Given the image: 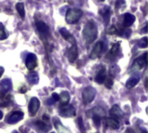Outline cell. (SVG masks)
<instances>
[{"instance_id":"4","label":"cell","mask_w":148,"mask_h":133,"mask_svg":"<svg viewBox=\"0 0 148 133\" xmlns=\"http://www.w3.org/2000/svg\"><path fill=\"white\" fill-rule=\"evenodd\" d=\"M96 95V91L91 86L86 87L82 91V100L85 105H88L95 99Z\"/></svg>"},{"instance_id":"31","label":"cell","mask_w":148,"mask_h":133,"mask_svg":"<svg viewBox=\"0 0 148 133\" xmlns=\"http://www.w3.org/2000/svg\"><path fill=\"white\" fill-rule=\"evenodd\" d=\"M122 6H125V1H124V0H118V1L116 2V4H115L116 9L121 8Z\"/></svg>"},{"instance_id":"26","label":"cell","mask_w":148,"mask_h":133,"mask_svg":"<svg viewBox=\"0 0 148 133\" xmlns=\"http://www.w3.org/2000/svg\"><path fill=\"white\" fill-rule=\"evenodd\" d=\"M148 44L147 37H144L143 38H141L139 42H138V46L140 48H147Z\"/></svg>"},{"instance_id":"20","label":"cell","mask_w":148,"mask_h":133,"mask_svg":"<svg viewBox=\"0 0 148 133\" xmlns=\"http://www.w3.org/2000/svg\"><path fill=\"white\" fill-rule=\"evenodd\" d=\"M59 100L61 102V105H66L69 104V100H70V95L68 91H62L60 96H59Z\"/></svg>"},{"instance_id":"3","label":"cell","mask_w":148,"mask_h":133,"mask_svg":"<svg viewBox=\"0 0 148 133\" xmlns=\"http://www.w3.org/2000/svg\"><path fill=\"white\" fill-rule=\"evenodd\" d=\"M82 14H83V12L80 9H77V8L69 9L66 14V21L68 24H75L80 20Z\"/></svg>"},{"instance_id":"16","label":"cell","mask_w":148,"mask_h":133,"mask_svg":"<svg viewBox=\"0 0 148 133\" xmlns=\"http://www.w3.org/2000/svg\"><path fill=\"white\" fill-rule=\"evenodd\" d=\"M60 33H61V35L63 37V38H64L66 41L69 42L71 44L76 43L75 38L74 37V36H73L68 30H66V29H64V28H62V29L60 30Z\"/></svg>"},{"instance_id":"6","label":"cell","mask_w":148,"mask_h":133,"mask_svg":"<svg viewBox=\"0 0 148 133\" xmlns=\"http://www.w3.org/2000/svg\"><path fill=\"white\" fill-rule=\"evenodd\" d=\"M12 89L11 80L9 78L3 79L0 83V99H3L6 94Z\"/></svg>"},{"instance_id":"30","label":"cell","mask_w":148,"mask_h":133,"mask_svg":"<svg viewBox=\"0 0 148 133\" xmlns=\"http://www.w3.org/2000/svg\"><path fill=\"white\" fill-rule=\"evenodd\" d=\"M78 125H79V129L81 131L82 133L85 132V127H84V125H83V121H82V118L80 117L78 118Z\"/></svg>"},{"instance_id":"27","label":"cell","mask_w":148,"mask_h":133,"mask_svg":"<svg viewBox=\"0 0 148 133\" xmlns=\"http://www.w3.org/2000/svg\"><path fill=\"white\" fill-rule=\"evenodd\" d=\"M7 38V34L3 25L0 23V40H4Z\"/></svg>"},{"instance_id":"33","label":"cell","mask_w":148,"mask_h":133,"mask_svg":"<svg viewBox=\"0 0 148 133\" xmlns=\"http://www.w3.org/2000/svg\"><path fill=\"white\" fill-rule=\"evenodd\" d=\"M52 98L56 102V101L59 100V95H58L57 93H53V94H52Z\"/></svg>"},{"instance_id":"22","label":"cell","mask_w":148,"mask_h":133,"mask_svg":"<svg viewBox=\"0 0 148 133\" xmlns=\"http://www.w3.org/2000/svg\"><path fill=\"white\" fill-rule=\"evenodd\" d=\"M27 78H28V81L31 84V85H36L39 81V77H38V74L37 72L36 71H31L28 74L27 76Z\"/></svg>"},{"instance_id":"25","label":"cell","mask_w":148,"mask_h":133,"mask_svg":"<svg viewBox=\"0 0 148 133\" xmlns=\"http://www.w3.org/2000/svg\"><path fill=\"white\" fill-rule=\"evenodd\" d=\"M36 125L39 127V129L42 130L43 132H49V131L50 130V125H47V123L44 122V121H37Z\"/></svg>"},{"instance_id":"12","label":"cell","mask_w":148,"mask_h":133,"mask_svg":"<svg viewBox=\"0 0 148 133\" xmlns=\"http://www.w3.org/2000/svg\"><path fill=\"white\" fill-rule=\"evenodd\" d=\"M103 46H104V44H103V43L101 41L98 42L95 45L92 52L90 53V58L91 59H96L101 55V51L103 50Z\"/></svg>"},{"instance_id":"32","label":"cell","mask_w":148,"mask_h":133,"mask_svg":"<svg viewBox=\"0 0 148 133\" xmlns=\"http://www.w3.org/2000/svg\"><path fill=\"white\" fill-rule=\"evenodd\" d=\"M42 121H44V122H46V123H49V117L47 114L42 115Z\"/></svg>"},{"instance_id":"21","label":"cell","mask_w":148,"mask_h":133,"mask_svg":"<svg viewBox=\"0 0 148 133\" xmlns=\"http://www.w3.org/2000/svg\"><path fill=\"white\" fill-rule=\"evenodd\" d=\"M107 78V72H106V70L105 68H102L99 72L98 74L96 75L95 77V82L98 83V84H103L105 79Z\"/></svg>"},{"instance_id":"38","label":"cell","mask_w":148,"mask_h":133,"mask_svg":"<svg viewBox=\"0 0 148 133\" xmlns=\"http://www.w3.org/2000/svg\"><path fill=\"white\" fill-rule=\"evenodd\" d=\"M12 133H18V132H16V131H14Z\"/></svg>"},{"instance_id":"19","label":"cell","mask_w":148,"mask_h":133,"mask_svg":"<svg viewBox=\"0 0 148 133\" xmlns=\"http://www.w3.org/2000/svg\"><path fill=\"white\" fill-rule=\"evenodd\" d=\"M140 81V77L139 76H133L131 77L126 83V87L127 89H132L134 88Z\"/></svg>"},{"instance_id":"13","label":"cell","mask_w":148,"mask_h":133,"mask_svg":"<svg viewBox=\"0 0 148 133\" xmlns=\"http://www.w3.org/2000/svg\"><path fill=\"white\" fill-rule=\"evenodd\" d=\"M119 52H120V44L117 43V44H114L112 46L111 50H110L109 52L107 54L106 58H108V59H109V60H113V59H114V58L118 56Z\"/></svg>"},{"instance_id":"23","label":"cell","mask_w":148,"mask_h":133,"mask_svg":"<svg viewBox=\"0 0 148 133\" xmlns=\"http://www.w3.org/2000/svg\"><path fill=\"white\" fill-rule=\"evenodd\" d=\"M53 124L56 127V129L57 130L58 133H65L67 129L62 125V124L61 123V121L59 119H57L56 118H53Z\"/></svg>"},{"instance_id":"15","label":"cell","mask_w":148,"mask_h":133,"mask_svg":"<svg viewBox=\"0 0 148 133\" xmlns=\"http://www.w3.org/2000/svg\"><path fill=\"white\" fill-rule=\"evenodd\" d=\"M135 21V17L131 13H126L123 16L122 24L124 27H130Z\"/></svg>"},{"instance_id":"14","label":"cell","mask_w":148,"mask_h":133,"mask_svg":"<svg viewBox=\"0 0 148 133\" xmlns=\"http://www.w3.org/2000/svg\"><path fill=\"white\" fill-rule=\"evenodd\" d=\"M109 113H110L111 117L115 118H117V119L122 118L123 116H124L123 112L121 110V108H120L119 105H114L112 106L111 110L109 111Z\"/></svg>"},{"instance_id":"39","label":"cell","mask_w":148,"mask_h":133,"mask_svg":"<svg viewBox=\"0 0 148 133\" xmlns=\"http://www.w3.org/2000/svg\"><path fill=\"white\" fill-rule=\"evenodd\" d=\"M143 133H147V131H144V132H143Z\"/></svg>"},{"instance_id":"37","label":"cell","mask_w":148,"mask_h":133,"mask_svg":"<svg viewBox=\"0 0 148 133\" xmlns=\"http://www.w3.org/2000/svg\"><path fill=\"white\" fill-rule=\"evenodd\" d=\"M3 112H2L0 111V120H1L2 118H3Z\"/></svg>"},{"instance_id":"10","label":"cell","mask_w":148,"mask_h":133,"mask_svg":"<svg viewBox=\"0 0 148 133\" xmlns=\"http://www.w3.org/2000/svg\"><path fill=\"white\" fill-rule=\"evenodd\" d=\"M25 64H26V67L28 68V70H29V71L34 70L37 66V57H36V56L34 53H29L26 57Z\"/></svg>"},{"instance_id":"11","label":"cell","mask_w":148,"mask_h":133,"mask_svg":"<svg viewBox=\"0 0 148 133\" xmlns=\"http://www.w3.org/2000/svg\"><path fill=\"white\" fill-rule=\"evenodd\" d=\"M68 57H69V61L70 63H74L77 59V57H78V49H77L76 43L72 44L70 49L69 50Z\"/></svg>"},{"instance_id":"18","label":"cell","mask_w":148,"mask_h":133,"mask_svg":"<svg viewBox=\"0 0 148 133\" xmlns=\"http://www.w3.org/2000/svg\"><path fill=\"white\" fill-rule=\"evenodd\" d=\"M99 13L102 16V17L104 18L105 22H108L109 21V18H110V15H111V10H110V7L109 6H104L100 11Z\"/></svg>"},{"instance_id":"1","label":"cell","mask_w":148,"mask_h":133,"mask_svg":"<svg viewBox=\"0 0 148 133\" xmlns=\"http://www.w3.org/2000/svg\"><path fill=\"white\" fill-rule=\"evenodd\" d=\"M97 35H98V27L96 23L93 19L88 20L85 24L82 31V36L84 40L86 41V43L91 44L96 39Z\"/></svg>"},{"instance_id":"29","label":"cell","mask_w":148,"mask_h":133,"mask_svg":"<svg viewBox=\"0 0 148 133\" xmlns=\"http://www.w3.org/2000/svg\"><path fill=\"white\" fill-rule=\"evenodd\" d=\"M104 82H105V86H106V88H108V89H111L112 86L114 85V80H113L111 78H106Z\"/></svg>"},{"instance_id":"9","label":"cell","mask_w":148,"mask_h":133,"mask_svg":"<svg viewBox=\"0 0 148 133\" xmlns=\"http://www.w3.org/2000/svg\"><path fill=\"white\" fill-rule=\"evenodd\" d=\"M24 117L23 112H14L10 115H9L6 118V123L13 125L16 123H18L20 120H22Z\"/></svg>"},{"instance_id":"35","label":"cell","mask_w":148,"mask_h":133,"mask_svg":"<svg viewBox=\"0 0 148 133\" xmlns=\"http://www.w3.org/2000/svg\"><path fill=\"white\" fill-rule=\"evenodd\" d=\"M3 71H4V69H3V67H1V66H0V78L2 77V75H3Z\"/></svg>"},{"instance_id":"7","label":"cell","mask_w":148,"mask_h":133,"mask_svg":"<svg viewBox=\"0 0 148 133\" xmlns=\"http://www.w3.org/2000/svg\"><path fill=\"white\" fill-rule=\"evenodd\" d=\"M40 107V100L37 98H32L29 103V116L34 117L38 112Z\"/></svg>"},{"instance_id":"17","label":"cell","mask_w":148,"mask_h":133,"mask_svg":"<svg viewBox=\"0 0 148 133\" xmlns=\"http://www.w3.org/2000/svg\"><path fill=\"white\" fill-rule=\"evenodd\" d=\"M106 125L114 130H117L120 127V122L118 121L117 118H113V117H110V118L106 119Z\"/></svg>"},{"instance_id":"8","label":"cell","mask_w":148,"mask_h":133,"mask_svg":"<svg viewBox=\"0 0 148 133\" xmlns=\"http://www.w3.org/2000/svg\"><path fill=\"white\" fill-rule=\"evenodd\" d=\"M75 107L70 105H63L61 110H60V115L64 118H70V117H75Z\"/></svg>"},{"instance_id":"24","label":"cell","mask_w":148,"mask_h":133,"mask_svg":"<svg viewBox=\"0 0 148 133\" xmlns=\"http://www.w3.org/2000/svg\"><path fill=\"white\" fill-rule=\"evenodd\" d=\"M16 9L19 14V16L21 17L22 19L24 18V16H25V10H24V3H22V2H19L16 4Z\"/></svg>"},{"instance_id":"2","label":"cell","mask_w":148,"mask_h":133,"mask_svg":"<svg viewBox=\"0 0 148 133\" xmlns=\"http://www.w3.org/2000/svg\"><path fill=\"white\" fill-rule=\"evenodd\" d=\"M36 26L40 34L41 38L43 40V44H44L45 47L47 48L48 47V37H49V35H50L49 26L43 21H40V20L36 22Z\"/></svg>"},{"instance_id":"40","label":"cell","mask_w":148,"mask_h":133,"mask_svg":"<svg viewBox=\"0 0 148 133\" xmlns=\"http://www.w3.org/2000/svg\"><path fill=\"white\" fill-rule=\"evenodd\" d=\"M51 133H55V132H51Z\"/></svg>"},{"instance_id":"5","label":"cell","mask_w":148,"mask_h":133,"mask_svg":"<svg viewBox=\"0 0 148 133\" xmlns=\"http://www.w3.org/2000/svg\"><path fill=\"white\" fill-rule=\"evenodd\" d=\"M147 64V52L144 53L143 56L138 57L133 64V65L130 68L131 71H137L142 70L146 65Z\"/></svg>"},{"instance_id":"34","label":"cell","mask_w":148,"mask_h":133,"mask_svg":"<svg viewBox=\"0 0 148 133\" xmlns=\"http://www.w3.org/2000/svg\"><path fill=\"white\" fill-rule=\"evenodd\" d=\"M147 25H145V27L141 30H142L141 32H142V33H147Z\"/></svg>"},{"instance_id":"36","label":"cell","mask_w":148,"mask_h":133,"mask_svg":"<svg viewBox=\"0 0 148 133\" xmlns=\"http://www.w3.org/2000/svg\"><path fill=\"white\" fill-rule=\"evenodd\" d=\"M26 91H27V88H26V87H24V89H23V87H22V89L20 90V92H21V93H24Z\"/></svg>"},{"instance_id":"28","label":"cell","mask_w":148,"mask_h":133,"mask_svg":"<svg viewBox=\"0 0 148 133\" xmlns=\"http://www.w3.org/2000/svg\"><path fill=\"white\" fill-rule=\"evenodd\" d=\"M92 118H93V121H94V124L95 125V126L99 127L101 125V116L98 114H94Z\"/></svg>"}]
</instances>
